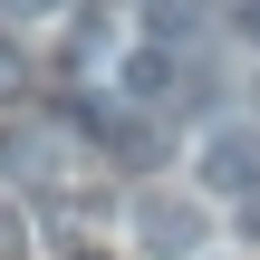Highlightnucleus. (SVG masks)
Listing matches in <instances>:
<instances>
[{
  "label": "nucleus",
  "instance_id": "7",
  "mask_svg": "<svg viewBox=\"0 0 260 260\" xmlns=\"http://www.w3.org/2000/svg\"><path fill=\"white\" fill-rule=\"evenodd\" d=\"M193 260H203V251H193Z\"/></svg>",
  "mask_w": 260,
  "mask_h": 260
},
{
  "label": "nucleus",
  "instance_id": "3",
  "mask_svg": "<svg viewBox=\"0 0 260 260\" xmlns=\"http://www.w3.org/2000/svg\"><path fill=\"white\" fill-rule=\"evenodd\" d=\"M58 10H77V0H0V19H58Z\"/></svg>",
  "mask_w": 260,
  "mask_h": 260
},
{
  "label": "nucleus",
  "instance_id": "5",
  "mask_svg": "<svg viewBox=\"0 0 260 260\" xmlns=\"http://www.w3.org/2000/svg\"><path fill=\"white\" fill-rule=\"evenodd\" d=\"M241 241H260V183L241 193Z\"/></svg>",
  "mask_w": 260,
  "mask_h": 260
},
{
  "label": "nucleus",
  "instance_id": "1",
  "mask_svg": "<svg viewBox=\"0 0 260 260\" xmlns=\"http://www.w3.org/2000/svg\"><path fill=\"white\" fill-rule=\"evenodd\" d=\"M125 232H135V251H154V260H193L212 241V212H203L193 193H145Z\"/></svg>",
  "mask_w": 260,
  "mask_h": 260
},
{
  "label": "nucleus",
  "instance_id": "4",
  "mask_svg": "<svg viewBox=\"0 0 260 260\" xmlns=\"http://www.w3.org/2000/svg\"><path fill=\"white\" fill-rule=\"evenodd\" d=\"M19 251H29V222H19V212L0 203V260H19Z\"/></svg>",
  "mask_w": 260,
  "mask_h": 260
},
{
  "label": "nucleus",
  "instance_id": "6",
  "mask_svg": "<svg viewBox=\"0 0 260 260\" xmlns=\"http://www.w3.org/2000/svg\"><path fill=\"white\" fill-rule=\"evenodd\" d=\"M241 29H260V0H251V10H241Z\"/></svg>",
  "mask_w": 260,
  "mask_h": 260
},
{
  "label": "nucleus",
  "instance_id": "2",
  "mask_svg": "<svg viewBox=\"0 0 260 260\" xmlns=\"http://www.w3.org/2000/svg\"><path fill=\"white\" fill-rule=\"evenodd\" d=\"M193 164H203L212 193H251V183H260V135H251V125H212Z\"/></svg>",
  "mask_w": 260,
  "mask_h": 260
}]
</instances>
